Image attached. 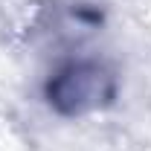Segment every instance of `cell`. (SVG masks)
Wrapping results in <instances>:
<instances>
[{"mask_svg": "<svg viewBox=\"0 0 151 151\" xmlns=\"http://www.w3.org/2000/svg\"><path fill=\"white\" fill-rule=\"evenodd\" d=\"M113 93H116L113 76L99 64H70L61 73H55V78L47 87L50 105L67 116L96 111L108 105Z\"/></svg>", "mask_w": 151, "mask_h": 151, "instance_id": "6da1fadb", "label": "cell"}]
</instances>
